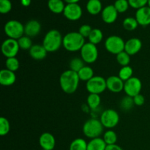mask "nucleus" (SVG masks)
Wrapping results in <instances>:
<instances>
[{
	"mask_svg": "<svg viewBox=\"0 0 150 150\" xmlns=\"http://www.w3.org/2000/svg\"><path fill=\"white\" fill-rule=\"evenodd\" d=\"M12 10V3L10 0H0V13L7 14Z\"/></svg>",
	"mask_w": 150,
	"mask_h": 150,
	"instance_id": "4c0bfd02",
	"label": "nucleus"
},
{
	"mask_svg": "<svg viewBox=\"0 0 150 150\" xmlns=\"http://www.w3.org/2000/svg\"><path fill=\"white\" fill-rule=\"evenodd\" d=\"M48 7L52 13L60 14L64 12L65 5L62 0H48Z\"/></svg>",
	"mask_w": 150,
	"mask_h": 150,
	"instance_id": "4be33fe9",
	"label": "nucleus"
},
{
	"mask_svg": "<svg viewBox=\"0 0 150 150\" xmlns=\"http://www.w3.org/2000/svg\"><path fill=\"white\" fill-rule=\"evenodd\" d=\"M134 104V101H133V98H131L130 96H126L121 100L120 103V107L122 110L125 111H129L132 108Z\"/></svg>",
	"mask_w": 150,
	"mask_h": 150,
	"instance_id": "e433bc0d",
	"label": "nucleus"
},
{
	"mask_svg": "<svg viewBox=\"0 0 150 150\" xmlns=\"http://www.w3.org/2000/svg\"><path fill=\"white\" fill-rule=\"evenodd\" d=\"M86 88L89 94L100 95L107 89L106 80L102 76H95L86 82Z\"/></svg>",
	"mask_w": 150,
	"mask_h": 150,
	"instance_id": "0eeeda50",
	"label": "nucleus"
},
{
	"mask_svg": "<svg viewBox=\"0 0 150 150\" xmlns=\"http://www.w3.org/2000/svg\"><path fill=\"white\" fill-rule=\"evenodd\" d=\"M29 51L30 57L35 60L43 59L45 58V57L47 56V53H48L45 47L42 45H39V44L33 45Z\"/></svg>",
	"mask_w": 150,
	"mask_h": 150,
	"instance_id": "aec40b11",
	"label": "nucleus"
},
{
	"mask_svg": "<svg viewBox=\"0 0 150 150\" xmlns=\"http://www.w3.org/2000/svg\"><path fill=\"white\" fill-rule=\"evenodd\" d=\"M21 3L23 7H28L30 5L31 0H21Z\"/></svg>",
	"mask_w": 150,
	"mask_h": 150,
	"instance_id": "37998d69",
	"label": "nucleus"
},
{
	"mask_svg": "<svg viewBox=\"0 0 150 150\" xmlns=\"http://www.w3.org/2000/svg\"><path fill=\"white\" fill-rule=\"evenodd\" d=\"M136 19L139 25L146 26L150 24V7H145L137 10L136 13Z\"/></svg>",
	"mask_w": 150,
	"mask_h": 150,
	"instance_id": "dca6fc26",
	"label": "nucleus"
},
{
	"mask_svg": "<svg viewBox=\"0 0 150 150\" xmlns=\"http://www.w3.org/2000/svg\"><path fill=\"white\" fill-rule=\"evenodd\" d=\"M118 13L114 6L110 4L103 9L101 12V16H102L103 21L105 23L111 24L116 21L118 17Z\"/></svg>",
	"mask_w": 150,
	"mask_h": 150,
	"instance_id": "4468645a",
	"label": "nucleus"
},
{
	"mask_svg": "<svg viewBox=\"0 0 150 150\" xmlns=\"http://www.w3.org/2000/svg\"><path fill=\"white\" fill-rule=\"evenodd\" d=\"M107 144L104 142L103 139L96 138L91 139L87 144V150H105Z\"/></svg>",
	"mask_w": 150,
	"mask_h": 150,
	"instance_id": "5701e85b",
	"label": "nucleus"
},
{
	"mask_svg": "<svg viewBox=\"0 0 150 150\" xmlns=\"http://www.w3.org/2000/svg\"><path fill=\"white\" fill-rule=\"evenodd\" d=\"M122 26L127 31H133L138 27L139 23L136 18L133 17H127L123 21Z\"/></svg>",
	"mask_w": 150,
	"mask_h": 150,
	"instance_id": "c756f323",
	"label": "nucleus"
},
{
	"mask_svg": "<svg viewBox=\"0 0 150 150\" xmlns=\"http://www.w3.org/2000/svg\"><path fill=\"white\" fill-rule=\"evenodd\" d=\"M125 42L124 40L117 35L108 37L105 42V49L109 53L115 55L125 51Z\"/></svg>",
	"mask_w": 150,
	"mask_h": 150,
	"instance_id": "423d86ee",
	"label": "nucleus"
},
{
	"mask_svg": "<svg viewBox=\"0 0 150 150\" xmlns=\"http://www.w3.org/2000/svg\"><path fill=\"white\" fill-rule=\"evenodd\" d=\"M39 144L42 149L53 150L56 145L55 138L51 133H43L40 136Z\"/></svg>",
	"mask_w": 150,
	"mask_h": 150,
	"instance_id": "f3484780",
	"label": "nucleus"
},
{
	"mask_svg": "<svg viewBox=\"0 0 150 150\" xmlns=\"http://www.w3.org/2000/svg\"><path fill=\"white\" fill-rule=\"evenodd\" d=\"M101 99L100 95L97 94H89L87 97V104L88 106L92 110H95L99 107L100 104Z\"/></svg>",
	"mask_w": 150,
	"mask_h": 150,
	"instance_id": "bb28decb",
	"label": "nucleus"
},
{
	"mask_svg": "<svg viewBox=\"0 0 150 150\" xmlns=\"http://www.w3.org/2000/svg\"><path fill=\"white\" fill-rule=\"evenodd\" d=\"M103 34L102 31L100 29L95 28V29H92L88 39H89V42L97 45L103 40Z\"/></svg>",
	"mask_w": 150,
	"mask_h": 150,
	"instance_id": "393cba45",
	"label": "nucleus"
},
{
	"mask_svg": "<svg viewBox=\"0 0 150 150\" xmlns=\"http://www.w3.org/2000/svg\"><path fill=\"white\" fill-rule=\"evenodd\" d=\"M69 66H70V70L79 73L81 69L84 67V62L81 58L74 57L70 60Z\"/></svg>",
	"mask_w": 150,
	"mask_h": 150,
	"instance_id": "cd10ccee",
	"label": "nucleus"
},
{
	"mask_svg": "<svg viewBox=\"0 0 150 150\" xmlns=\"http://www.w3.org/2000/svg\"><path fill=\"white\" fill-rule=\"evenodd\" d=\"M80 52L82 59L88 64L94 63L98 58V50L96 45L89 42L83 45Z\"/></svg>",
	"mask_w": 150,
	"mask_h": 150,
	"instance_id": "6e6552de",
	"label": "nucleus"
},
{
	"mask_svg": "<svg viewBox=\"0 0 150 150\" xmlns=\"http://www.w3.org/2000/svg\"><path fill=\"white\" fill-rule=\"evenodd\" d=\"M125 82L119 76H111L106 79L107 89L114 93H119L124 90Z\"/></svg>",
	"mask_w": 150,
	"mask_h": 150,
	"instance_id": "ddd939ff",
	"label": "nucleus"
},
{
	"mask_svg": "<svg viewBox=\"0 0 150 150\" xmlns=\"http://www.w3.org/2000/svg\"><path fill=\"white\" fill-rule=\"evenodd\" d=\"M63 38L57 29H51L46 33L43 38L42 45L48 52H55L62 45Z\"/></svg>",
	"mask_w": 150,
	"mask_h": 150,
	"instance_id": "7ed1b4c3",
	"label": "nucleus"
},
{
	"mask_svg": "<svg viewBox=\"0 0 150 150\" xmlns=\"http://www.w3.org/2000/svg\"><path fill=\"white\" fill-rule=\"evenodd\" d=\"M133 101H134V104L137 106H142L145 103V98L142 94H139L133 98Z\"/></svg>",
	"mask_w": 150,
	"mask_h": 150,
	"instance_id": "a19ab883",
	"label": "nucleus"
},
{
	"mask_svg": "<svg viewBox=\"0 0 150 150\" xmlns=\"http://www.w3.org/2000/svg\"><path fill=\"white\" fill-rule=\"evenodd\" d=\"M4 30L9 38L18 40L23 36L24 26L20 21L16 20H10L5 23Z\"/></svg>",
	"mask_w": 150,
	"mask_h": 150,
	"instance_id": "39448f33",
	"label": "nucleus"
},
{
	"mask_svg": "<svg viewBox=\"0 0 150 150\" xmlns=\"http://www.w3.org/2000/svg\"><path fill=\"white\" fill-rule=\"evenodd\" d=\"M100 120L104 127L113 128L118 125L120 122V116L115 110L106 109L102 113Z\"/></svg>",
	"mask_w": 150,
	"mask_h": 150,
	"instance_id": "1a4fd4ad",
	"label": "nucleus"
},
{
	"mask_svg": "<svg viewBox=\"0 0 150 150\" xmlns=\"http://www.w3.org/2000/svg\"><path fill=\"white\" fill-rule=\"evenodd\" d=\"M117 61L120 65L122 67L124 66L129 65V63L130 62V56L127 54L125 51H122V52L120 53L117 55Z\"/></svg>",
	"mask_w": 150,
	"mask_h": 150,
	"instance_id": "f704fd0d",
	"label": "nucleus"
},
{
	"mask_svg": "<svg viewBox=\"0 0 150 150\" xmlns=\"http://www.w3.org/2000/svg\"><path fill=\"white\" fill-rule=\"evenodd\" d=\"M92 28L88 24H83L79 28V32L83 37V38H89V35L92 31Z\"/></svg>",
	"mask_w": 150,
	"mask_h": 150,
	"instance_id": "ea45409f",
	"label": "nucleus"
},
{
	"mask_svg": "<svg viewBox=\"0 0 150 150\" xmlns=\"http://www.w3.org/2000/svg\"><path fill=\"white\" fill-rule=\"evenodd\" d=\"M80 80L86 81L90 80L91 79L94 77V70L93 69L89 66H84L83 68L80 70V71L78 73Z\"/></svg>",
	"mask_w": 150,
	"mask_h": 150,
	"instance_id": "b1692460",
	"label": "nucleus"
},
{
	"mask_svg": "<svg viewBox=\"0 0 150 150\" xmlns=\"http://www.w3.org/2000/svg\"><path fill=\"white\" fill-rule=\"evenodd\" d=\"M84 44V38L79 32H69L63 38L62 45L70 52L81 51Z\"/></svg>",
	"mask_w": 150,
	"mask_h": 150,
	"instance_id": "f03ea898",
	"label": "nucleus"
},
{
	"mask_svg": "<svg viewBox=\"0 0 150 150\" xmlns=\"http://www.w3.org/2000/svg\"><path fill=\"white\" fill-rule=\"evenodd\" d=\"M128 2L130 7L139 10L148 4V0H128Z\"/></svg>",
	"mask_w": 150,
	"mask_h": 150,
	"instance_id": "58836bf2",
	"label": "nucleus"
},
{
	"mask_svg": "<svg viewBox=\"0 0 150 150\" xmlns=\"http://www.w3.org/2000/svg\"><path fill=\"white\" fill-rule=\"evenodd\" d=\"M87 144L83 139H76L70 143L69 150H87Z\"/></svg>",
	"mask_w": 150,
	"mask_h": 150,
	"instance_id": "a878e982",
	"label": "nucleus"
},
{
	"mask_svg": "<svg viewBox=\"0 0 150 150\" xmlns=\"http://www.w3.org/2000/svg\"><path fill=\"white\" fill-rule=\"evenodd\" d=\"M6 67L7 70H11L13 72H16L19 68V61L16 57H12V58H7L5 62Z\"/></svg>",
	"mask_w": 150,
	"mask_h": 150,
	"instance_id": "2f4dec72",
	"label": "nucleus"
},
{
	"mask_svg": "<svg viewBox=\"0 0 150 150\" xmlns=\"http://www.w3.org/2000/svg\"><path fill=\"white\" fill-rule=\"evenodd\" d=\"M18 45L19 47H20L21 49H23V50H29L32 46V40H31L30 38L28 36H22L21 38H19L18 40Z\"/></svg>",
	"mask_w": 150,
	"mask_h": 150,
	"instance_id": "473e14b6",
	"label": "nucleus"
},
{
	"mask_svg": "<svg viewBox=\"0 0 150 150\" xmlns=\"http://www.w3.org/2000/svg\"><path fill=\"white\" fill-rule=\"evenodd\" d=\"M42 150H45V149H42Z\"/></svg>",
	"mask_w": 150,
	"mask_h": 150,
	"instance_id": "49530a36",
	"label": "nucleus"
},
{
	"mask_svg": "<svg viewBox=\"0 0 150 150\" xmlns=\"http://www.w3.org/2000/svg\"><path fill=\"white\" fill-rule=\"evenodd\" d=\"M105 150H123L122 148L117 144L107 145Z\"/></svg>",
	"mask_w": 150,
	"mask_h": 150,
	"instance_id": "79ce46f5",
	"label": "nucleus"
},
{
	"mask_svg": "<svg viewBox=\"0 0 150 150\" xmlns=\"http://www.w3.org/2000/svg\"><path fill=\"white\" fill-rule=\"evenodd\" d=\"M79 81L80 79L78 73L67 70L60 76L59 84L63 92L67 94H73L79 87Z\"/></svg>",
	"mask_w": 150,
	"mask_h": 150,
	"instance_id": "f257e3e1",
	"label": "nucleus"
},
{
	"mask_svg": "<svg viewBox=\"0 0 150 150\" xmlns=\"http://www.w3.org/2000/svg\"><path fill=\"white\" fill-rule=\"evenodd\" d=\"M148 7H150V0H148Z\"/></svg>",
	"mask_w": 150,
	"mask_h": 150,
	"instance_id": "a18cd8bd",
	"label": "nucleus"
},
{
	"mask_svg": "<svg viewBox=\"0 0 150 150\" xmlns=\"http://www.w3.org/2000/svg\"><path fill=\"white\" fill-rule=\"evenodd\" d=\"M102 3L100 0H89L86 4V10L93 16L99 14L103 10Z\"/></svg>",
	"mask_w": 150,
	"mask_h": 150,
	"instance_id": "412c9836",
	"label": "nucleus"
},
{
	"mask_svg": "<svg viewBox=\"0 0 150 150\" xmlns=\"http://www.w3.org/2000/svg\"><path fill=\"white\" fill-rule=\"evenodd\" d=\"M16 76L15 72L7 69H2L0 71V83L2 86H11L16 82Z\"/></svg>",
	"mask_w": 150,
	"mask_h": 150,
	"instance_id": "6ab92c4d",
	"label": "nucleus"
},
{
	"mask_svg": "<svg viewBox=\"0 0 150 150\" xmlns=\"http://www.w3.org/2000/svg\"><path fill=\"white\" fill-rule=\"evenodd\" d=\"M142 48V40L139 38H133L129 39L125 42V51L127 52L130 56L135 55L141 51Z\"/></svg>",
	"mask_w": 150,
	"mask_h": 150,
	"instance_id": "2eb2a0df",
	"label": "nucleus"
},
{
	"mask_svg": "<svg viewBox=\"0 0 150 150\" xmlns=\"http://www.w3.org/2000/svg\"><path fill=\"white\" fill-rule=\"evenodd\" d=\"M82 13V8L79 4H67L63 12L64 17L72 21L79 20L81 18Z\"/></svg>",
	"mask_w": 150,
	"mask_h": 150,
	"instance_id": "f8f14e48",
	"label": "nucleus"
},
{
	"mask_svg": "<svg viewBox=\"0 0 150 150\" xmlns=\"http://www.w3.org/2000/svg\"><path fill=\"white\" fill-rule=\"evenodd\" d=\"M133 70L130 66H124L120 69V72H119V77L123 81H126L130 78L133 77Z\"/></svg>",
	"mask_w": 150,
	"mask_h": 150,
	"instance_id": "c85d7f7f",
	"label": "nucleus"
},
{
	"mask_svg": "<svg viewBox=\"0 0 150 150\" xmlns=\"http://www.w3.org/2000/svg\"><path fill=\"white\" fill-rule=\"evenodd\" d=\"M114 6L118 13H122L128 10L130 4L128 0H117L114 2Z\"/></svg>",
	"mask_w": 150,
	"mask_h": 150,
	"instance_id": "c9c22d12",
	"label": "nucleus"
},
{
	"mask_svg": "<svg viewBox=\"0 0 150 150\" xmlns=\"http://www.w3.org/2000/svg\"><path fill=\"white\" fill-rule=\"evenodd\" d=\"M103 140L107 145L116 144L117 142V135L114 130H107L103 135Z\"/></svg>",
	"mask_w": 150,
	"mask_h": 150,
	"instance_id": "7c9ffc66",
	"label": "nucleus"
},
{
	"mask_svg": "<svg viewBox=\"0 0 150 150\" xmlns=\"http://www.w3.org/2000/svg\"><path fill=\"white\" fill-rule=\"evenodd\" d=\"M41 30V24L38 21L30 20L24 26V34L29 38L37 36Z\"/></svg>",
	"mask_w": 150,
	"mask_h": 150,
	"instance_id": "a211bd4d",
	"label": "nucleus"
},
{
	"mask_svg": "<svg viewBox=\"0 0 150 150\" xmlns=\"http://www.w3.org/2000/svg\"><path fill=\"white\" fill-rule=\"evenodd\" d=\"M67 4H78L80 0H64Z\"/></svg>",
	"mask_w": 150,
	"mask_h": 150,
	"instance_id": "c03bdc74",
	"label": "nucleus"
},
{
	"mask_svg": "<svg viewBox=\"0 0 150 150\" xmlns=\"http://www.w3.org/2000/svg\"><path fill=\"white\" fill-rule=\"evenodd\" d=\"M10 130V122L4 117L0 118V136H4L8 134Z\"/></svg>",
	"mask_w": 150,
	"mask_h": 150,
	"instance_id": "72a5a7b5",
	"label": "nucleus"
},
{
	"mask_svg": "<svg viewBox=\"0 0 150 150\" xmlns=\"http://www.w3.org/2000/svg\"><path fill=\"white\" fill-rule=\"evenodd\" d=\"M20 47H19L18 40L11 38L5 40L1 45V52L3 55L7 58L16 57L18 53Z\"/></svg>",
	"mask_w": 150,
	"mask_h": 150,
	"instance_id": "9b49d317",
	"label": "nucleus"
},
{
	"mask_svg": "<svg viewBox=\"0 0 150 150\" xmlns=\"http://www.w3.org/2000/svg\"><path fill=\"white\" fill-rule=\"evenodd\" d=\"M142 89V83L140 79L136 77H132L125 81L124 91L127 96L134 98L139 94H141Z\"/></svg>",
	"mask_w": 150,
	"mask_h": 150,
	"instance_id": "9d476101",
	"label": "nucleus"
},
{
	"mask_svg": "<svg viewBox=\"0 0 150 150\" xmlns=\"http://www.w3.org/2000/svg\"><path fill=\"white\" fill-rule=\"evenodd\" d=\"M103 127L100 120L97 119H90L83 124V133L89 139H96L99 138L103 133Z\"/></svg>",
	"mask_w": 150,
	"mask_h": 150,
	"instance_id": "20e7f679",
	"label": "nucleus"
}]
</instances>
